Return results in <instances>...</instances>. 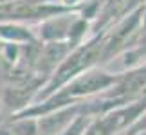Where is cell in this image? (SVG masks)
<instances>
[{
  "mask_svg": "<svg viewBox=\"0 0 146 135\" xmlns=\"http://www.w3.org/2000/svg\"><path fill=\"white\" fill-rule=\"evenodd\" d=\"M119 77L121 74H112V72H106L99 67H94V69L76 76L74 79H70L67 85L56 90L47 99H43L36 105L25 106L24 110H20L18 114H13L11 117H33V119H36V117L47 115L50 112L67 108V106L81 105L83 101L96 97V95L112 88L119 81Z\"/></svg>",
  "mask_w": 146,
  "mask_h": 135,
  "instance_id": "1",
  "label": "cell"
},
{
  "mask_svg": "<svg viewBox=\"0 0 146 135\" xmlns=\"http://www.w3.org/2000/svg\"><path fill=\"white\" fill-rule=\"evenodd\" d=\"M101 50H103V31L96 32L92 38H88L85 42L78 43L65 56V60L56 67V70L50 74L49 79L43 83V87L38 90V94L31 101V105H36L40 101L47 99L49 95H52L56 90H60L70 79H74L76 76L94 69V67H99Z\"/></svg>",
  "mask_w": 146,
  "mask_h": 135,
  "instance_id": "2",
  "label": "cell"
},
{
  "mask_svg": "<svg viewBox=\"0 0 146 135\" xmlns=\"http://www.w3.org/2000/svg\"><path fill=\"white\" fill-rule=\"evenodd\" d=\"M144 36L143 25V7L121 16L119 22L103 31V50H101V63L110 61L112 58L126 52L139 38Z\"/></svg>",
  "mask_w": 146,
  "mask_h": 135,
  "instance_id": "3",
  "label": "cell"
}]
</instances>
